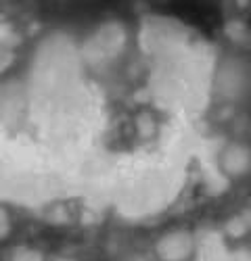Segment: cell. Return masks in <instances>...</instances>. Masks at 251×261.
<instances>
[{"mask_svg":"<svg viewBox=\"0 0 251 261\" xmlns=\"http://www.w3.org/2000/svg\"><path fill=\"white\" fill-rule=\"evenodd\" d=\"M9 261H44V255H42L38 249H32V247H17Z\"/></svg>","mask_w":251,"mask_h":261,"instance_id":"obj_2","label":"cell"},{"mask_svg":"<svg viewBox=\"0 0 251 261\" xmlns=\"http://www.w3.org/2000/svg\"><path fill=\"white\" fill-rule=\"evenodd\" d=\"M57 261H73V259H57Z\"/></svg>","mask_w":251,"mask_h":261,"instance_id":"obj_4","label":"cell"},{"mask_svg":"<svg viewBox=\"0 0 251 261\" xmlns=\"http://www.w3.org/2000/svg\"><path fill=\"white\" fill-rule=\"evenodd\" d=\"M193 249H195L193 236L184 230L163 234L155 245V253L161 261H186L193 255Z\"/></svg>","mask_w":251,"mask_h":261,"instance_id":"obj_1","label":"cell"},{"mask_svg":"<svg viewBox=\"0 0 251 261\" xmlns=\"http://www.w3.org/2000/svg\"><path fill=\"white\" fill-rule=\"evenodd\" d=\"M9 228H11V222H9V215L0 209V238H5L7 236V232H9Z\"/></svg>","mask_w":251,"mask_h":261,"instance_id":"obj_3","label":"cell"}]
</instances>
